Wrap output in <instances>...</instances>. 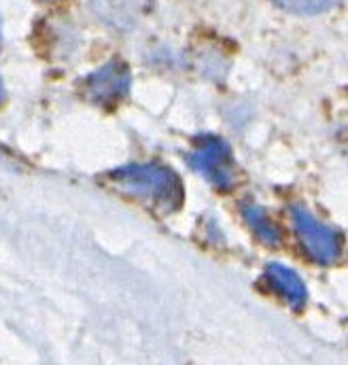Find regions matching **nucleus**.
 <instances>
[{
    "mask_svg": "<svg viewBox=\"0 0 348 365\" xmlns=\"http://www.w3.org/2000/svg\"><path fill=\"white\" fill-rule=\"evenodd\" d=\"M121 191L138 195L143 200L153 202L155 206H164L168 210L183 204V185L170 168L160 164H136L126 166L111 175Z\"/></svg>",
    "mask_w": 348,
    "mask_h": 365,
    "instance_id": "1",
    "label": "nucleus"
},
{
    "mask_svg": "<svg viewBox=\"0 0 348 365\" xmlns=\"http://www.w3.org/2000/svg\"><path fill=\"white\" fill-rule=\"evenodd\" d=\"M293 225L306 253L319 264H332L342 253V238L336 230L321 223L302 206L293 208Z\"/></svg>",
    "mask_w": 348,
    "mask_h": 365,
    "instance_id": "2",
    "label": "nucleus"
},
{
    "mask_svg": "<svg viewBox=\"0 0 348 365\" xmlns=\"http://www.w3.org/2000/svg\"><path fill=\"white\" fill-rule=\"evenodd\" d=\"M189 164L193 166V170H198L202 177L221 189H230L234 185L236 173L232 153L227 145L219 138H204L189 155Z\"/></svg>",
    "mask_w": 348,
    "mask_h": 365,
    "instance_id": "3",
    "label": "nucleus"
},
{
    "mask_svg": "<svg viewBox=\"0 0 348 365\" xmlns=\"http://www.w3.org/2000/svg\"><path fill=\"white\" fill-rule=\"evenodd\" d=\"M128 90H130V71L119 60L104 64L100 71L89 75V79L86 81V96L100 106L117 104L128 93Z\"/></svg>",
    "mask_w": 348,
    "mask_h": 365,
    "instance_id": "4",
    "label": "nucleus"
},
{
    "mask_svg": "<svg viewBox=\"0 0 348 365\" xmlns=\"http://www.w3.org/2000/svg\"><path fill=\"white\" fill-rule=\"evenodd\" d=\"M151 0H91L93 13L115 30L134 28Z\"/></svg>",
    "mask_w": 348,
    "mask_h": 365,
    "instance_id": "5",
    "label": "nucleus"
},
{
    "mask_svg": "<svg viewBox=\"0 0 348 365\" xmlns=\"http://www.w3.org/2000/svg\"><path fill=\"white\" fill-rule=\"evenodd\" d=\"M265 278L267 282L276 289V293L289 304L293 306L295 310H300L304 304H306V284L302 282V278L293 270L280 266V264H272L265 268Z\"/></svg>",
    "mask_w": 348,
    "mask_h": 365,
    "instance_id": "6",
    "label": "nucleus"
},
{
    "mask_svg": "<svg viewBox=\"0 0 348 365\" xmlns=\"http://www.w3.org/2000/svg\"><path fill=\"white\" fill-rule=\"evenodd\" d=\"M242 217H245V221L251 225V230L257 234L260 240H263L265 245H278L280 234H278L276 225L267 219V215L261 210L260 206H255V204H245V206H242Z\"/></svg>",
    "mask_w": 348,
    "mask_h": 365,
    "instance_id": "7",
    "label": "nucleus"
},
{
    "mask_svg": "<svg viewBox=\"0 0 348 365\" xmlns=\"http://www.w3.org/2000/svg\"><path fill=\"white\" fill-rule=\"evenodd\" d=\"M278 6L291 11V13H302V15H314V13H323L329 11L332 6H336L340 0H274Z\"/></svg>",
    "mask_w": 348,
    "mask_h": 365,
    "instance_id": "8",
    "label": "nucleus"
}]
</instances>
